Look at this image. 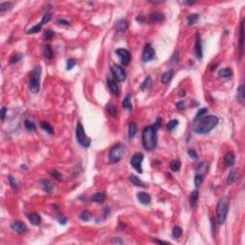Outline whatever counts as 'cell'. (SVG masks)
Wrapping results in <instances>:
<instances>
[{
  "label": "cell",
  "instance_id": "53",
  "mask_svg": "<svg viewBox=\"0 0 245 245\" xmlns=\"http://www.w3.org/2000/svg\"><path fill=\"white\" fill-rule=\"evenodd\" d=\"M111 243H119V244H122L124 243V240L120 239L119 238H113L111 239Z\"/></svg>",
  "mask_w": 245,
  "mask_h": 245
},
{
  "label": "cell",
  "instance_id": "40",
  "mask_svg": "<svg viewBox=\"0 0 245 245\" xmlns=\"http://www.w3.org/2000/svg\"><path fill=\"white\" fill-rule=\"evenodd\" d=\"M179 125V122L178 120H172L171 122H169V124L167 125V129L168 131H169V132H172V131L176 128V126Z\"/></svg>",
  "mask_w": 245,
  "mask_h": 245
},
{
  "label": "cell",
  "instance_id": "21",
  "mask_svg": "<svg viewBox=\"0 0 245 245\" xmlns=\"http://www.w3.org/2000/svg\"><path fill=\"white\" fill-rule=\"evenodd\" d=\"M173 76H174V71H173V70H169V71L165 72V73L162 75V77H161V82H162V83H163V84H167V83H169V82L172 79Z\"/></svg>",
  "mask_w": 245,
  "mask_h": 245
},
{
  "label": "cell",
  "instance_id": "41",
  "mask_svg": "<svg viewBox=\"0 0 245 245\" xmlns=\"http://www.w3.org/2000/svg\"><path fill=\"white\" fill-rule=\"evenodd\" d=\"M41 28H42V24L39 22V24H36L34 27L30 28V29L27 31V34H36V33H39L41 30Z\"/></svg>",
  "mask_w": 245,
  "mask_h": 245
},
{
  "label": "cell",
  "instance_id": "7",
  "mask_svg": "<svg viewBox=\"0 0 245 245\" xmlns=\"http://www.w3.org/2000/svg\"><path fill=\"white\" fill-rule=\"evenodd\" d=\"M111 72L116 82H125L126 78V73L122 66L119 64H113L111 66Z\"/></svg>",
  "mask_w": 245,
  "mask_h": 245
},
{
  "label": "cell",
  "instance_id": "10",
  "mask_svg": "<svg viewBox=\"0 0 245 245\" xmlns=\"http://www.w3.org/2000/svg\"><path fill=\"white\" fill-rule=\"evenodd\" d=\"M154 56H155L154 48L149 43L146 44L145 48H144V52H143V56H142L143 61L144 62H148V61L153 59Z\"/></svg>",
  "mask_w": 245,
  "mask_h": 245
},
{
  "label": "cell",
  "instance_id": "8",
  "mask_svg": "<svg viewBox=\"0 0 245 245\" xmlns=\"http://www.w3.org/2000/svg\"><path fill=\"white\" fill-rule=\"evenodd\" d=\"M143 160H144V154L141 152H137L133 155L132 158H131V161H130L131 166H132L135 169V171H137L139 173L143 172V169H142Z\"/></svg>",
  "mask_w": 245,
  "mask_h": 245
},
{
  "label": "cell",
  "instance_id": "26",
  "mask_svg": "<svg viewBox=\"0 0 245 245\" xmlns=\"http://www.w3.org/2000/svg\"><path fill=\"white\" fill-rule=\"evenodd\" d=\"M198 196H199V192H197L196 190L192 192L191 196H190V205H191L192 208L195 207V205L197 203V200H198Z\"/></svg>",
  "mask_w": 245,
  "mask_h": 245
},
{
  "label": "cell",
  "instance_id": "9",
  "mask_svg": "<svg viewBox=\"0 0 245 245\" xmlns=\"http://www.w3.org/2000/svg\"><path fill=\"white\" fill-rule=\"evenodd\" d=\"M116 54L120 58L122 66H128L131 59V55L129 52L125 48H119L116 50Z\"/></svg>",
  "mask_w": 245,
  "mask_h": 245
},
{
  "label": "cell",
  "instance_id": "6",
  "mask_svg": "<svg viewBox=\"0 0 245 245\" xmlns=\"http://www.w3.org/2000/svg\"><path fill=\"white\" fill-rule=\"evenodd\" d=\"M76 140L77 142L83 148H89L91 145V139L85 134V131L81 122L77 124L76 128Z\"/></svg>",
  "mask_w": 245,
  "mask_h": 245
},
{
  "label": "cell",
  "instance_id": "28",
  "mask_svg": "<svg viewBox=\"0 0 245 245\" xmlns=\"http://www.w3.org/2000/svg\"><path fill=\"white\" fill-rule=\"evenodd\" d=\"M122 106H124L125 109H128V110H131L132 109V103H131V95L130 94H128L124 101H122Z\"/></svg>",
  "mask_w": 245,
  "mask_h": 245
},
{
  "label": "cell",
  "instance_id": "14",
  "mask_svg": "<svg viewBox=\"0 0 245 245\" xmlns=\"http://www.w3.org/2000/svg\"><path fill=\"white\" fill-rule=\"evenodd\" d=\"M164 19H165L164 15H163V13H159V12L151 13L148 16V20H149V22H151V23L162 22V21H164Z\"/></svg>",
  "mask_w": 245,
  "mask_h": 245
},
{
  "label": "cell",
  "instance_id": "5",
  "mask_svg": "<svg viewBox=\"0 0 245 245\" xmlns=\"http://www.w3.org/2000/svg\"><path fill=\"white\" fill-rule=\"evenodd\" d=\"M125 147L122 144H117L109 150V161L112 164L120 162V160L125 156Z\"/></svg>",
  "mask_w": 245,
  "mask_h": 245
},
{
  "label": "cell",
  "instance_id": "38",
  "mask_svg": "<svg viewBox=\"0 0 245 245\" xmlns=\"http://www.w3.org/2000/svg\"><path fill=\"white\" fill-rule=\"evenodd\" d=\"M24 125H25V128L27 130H29V131H33V130H35L36 129V124L33 121L31 120H25L24 122Z\"/></svg>",
  "mask_w": 245,
  "mask_h": 245
},
{
  "label": "cell",
  "instance_id": "49",
  "mask_svg": "<svg viewBox=\"0 0 245 245\" xmlns=\"http://www.w3.org/2000/svg\"><path fill=\"white\" fill-rule=\"evenodd\" d=\"M178 61H179V55H178L177 52H175V53L172 55V59H171V63L172 64H177Z\"/></svg>",
  "mask_w": 245,
  "mask_h": 245
},
{
  "label": "cell",
  "instance_id": "1",
  "mask_svg": "<svg viewBox=\"0 0 245 245\" xmlns=\"http://www.w3.org/2000/svg\"><path fill=\"white\" fill-rule=\"evenodd\" d=\"M218 124V118L215 115L202 116L198 120L194 122V131L199 135L209 133Z\"/></svg>",
  "mask_w": 245,
  "mask_h": 245
},
{
  "label": "cell",
  "instance_id": "31",
  "mask_svg": "<svg viewBox=\"0 0 245 245\" xmlns=\"http://www.w3.org/2000/svg\"><path fill=\"white\" fill-rule=\"evenodd\" d=\"M40 125H41V128L43 129V130H45L47 133H49L51 135L54 134V129H53L52 125L49 124L48 122H41Z\"/></svg>",
  "mask_w": 245,
  "mask_h": 245
},
{
  "label": "cell",
  "instance_id": "12",
  "mask_svg": "<svg viewBox=\"0 0 245 245\" xmlns=\"http://www.w3.org/2000/svg\"><path fill=\"white\" fill-rule=\"evenodd\" d=\"M11 228L15 231V232H16L17 234H19V235H23V234H25L27 232L26 225L23 222H21V221H19V220L13 221V222L11 224Z\"/></svg>",
  "mask_w": 245,
  "mask_h": 245
},
{
  "label": "cell",
  "instance_id": "36",
  "mask_svg": "<svg viewBox=\"0 0 245 245\" xmlns=\"http://www.w3.org/2000/svg\"><path fill=\"white\" fill-rule=\"evenodd\" d=\"M13 6L12 2H2L0 3V13H4L8 10H10Z\"/></svg>",
  "mask_w": 245,
  "mask_h": 245
},
{
  "label": "cell",
  "instance_id": "50",
  "mask_svg": "<svg viewBox=\"0 0 245 245\" xmlns=\"http://www.w3.org/2000/svg\"><path fill=\"white\" fill-rule=\"evenodd\" d=\"M50 19H51V15H50V13H45V15L42 16V19H41L40 23H41L42 25H44L45 23L49 22Z\"/></svg>",
  "mask_w": 245,
  "mask_h": 245
},
{
  "label": "cell",
  "instance_id": "16",
  "mask_svg": "<svg viewBox=\"0 0 245 245\" xmlns=\"http://www.w3.org/2000/svg\"><path fill=\"white\" fill-rule=\"evenodd\" d=\"M235 154L234 152H228L227 154L225 155L224 157V165L225 167L227 168H230V167H233L234 164H235Z\"/></svg>",
  "mask_w": 245,
  "mask_h": 245
},
{
  "label": "cell",
  "instance_id": "48",
  "mask_svg": "<svg viewBox=\"0 0 245 245\" xmlns=\"http://www.w3.org/2000/svg\"><path fill=\"white\" fill-rule=\"evenodd\" d=\"M76 60H75L74 59H69L67 60V65H66V69L67 70H71L75 65H76Z\"/></svg>",
  "mask_w": 245,
  "mask_h": 245
},
{
  "label": "cell",
  "instance_id": "37",
  "mask_svg": "<svg viewBox=\"0 0 245 245\" xmlns=\"http://www.w3.org/2000/svg\"><path fill=\"white\" fill-rule=\"evenodd\" d=\"M182 233H183L182 228L179 227V226H175V227H174L173 230H172V237H173V238H179L182 235Z\"/></svg>",
  "mask_w": 245,
  "mask_h": 245
},
{
  "label": "cell",
  "instance_id": "58",
  "mask_svg": "<svg viewBox=\"0 0 245 245\" xmlns=\"http://www.w3.org/2000/svg\"><path fill=\"white\" fill-rule=\"evenodd\" d=\"M153 242H156V243H163V244H169V242L168 241H164V240H159V239H152Z\"/></svg>",
  "mask_w": 245,
  "mask_h": 245
},
{
  "label": "cell",
  "instance_id": "52",
  "mask_svg": "<svg viewBox=\"0 0 245 245\" xmlns=\"http://www.w3.org/2000/svg\"><path fill=\"white\" fill-rule=\"evenodd\" d=\"M7 111H8L7 107H2L1 111H0V118H1V120H4V119H5Z\"/></svg>",
  "mask_w": 245,
  "mask_h": 245
},
{
  "label": "cell",
  "instance_id": "27",
  "mask_svg": "<svg viewBox=\"0 0 245 245\" xmlns=\"http://www.w3.org/2000/svg\"><path fill=\"white\" fill-rule=\"evenodd\" d=\"M137 133V125L134 122H129L128 125V138L129 139H132L134 136Z\"/></svg>",
  "mask_w": 245,
  "mask_h": 245
},
{
  "label": "cell",
  "instance_id": "44",
  "mask_svg": "<svg viewBox=\"0 0 245 245\" xmlns=\"http://www.w3.org/2000/svg\"><path fill=\"white\" fill-rule=\"evenodd\" d=\"M51 175L53 176L56 180H58V181H61L62 180V175H61V173L58 171H56V169H54V171H52L51 172Z\"/></svg>",
  "mask_w": 245,
  "mask_h": 245
},
{
  "label": "cell",
  "instance_id": "57",
  "mask_svg": "<svg viewBox=\"0 0 245 245\" xmlns=\"http://www.w3.org/2000/svg\"><path fill=\"white\" fill-rule=\"evenodd\" d=\"M176 107L178 109H184V108H185V105L183 103V102H179L176 103Z\"/></svg>",
  "mask_w": 245,
  "mask_h": 245
},
{
  "label": "cell",
  "instance_id": "29",
  "mask_svg": "<svg viewBox=\"0 0 245 245\" xmlns=\"http://www.w3.org/2000/svg\"><path fill=\"white\" fill-rule=\"evenodd\" d=\"M198 18H199V15H198V13H192V15H190L189 16H188V18H187L188 25L191 26V25L195 24V23L197 22V20H198Z\"/></svg>",
  "mask_w": 245,
  "mask_h": 245
},
{
  "label": "cell",
  "instance_id": "51",
  "mask_svg": "<svg viewBox=\"0 0 245 245\" xmlns=\"http://www.w3.org/2000/svg\"><path fill=\"white\" fill-rule=\"evenodd\" d=\"M188 154H189V156L194 160H196L197 158H198V155H197L195 149H189L188 150Z\"/></svg>",
  "mask_w": 245,
  "mask_h": 245
},
{
  "label": "cell",
  "instance_id": "13",
  "mask_svg": "<svg viewBox=\"0 0 245 245\" xmlns=\"http://www.w3.org/2000/svg\"><path fill=\"white\" fill-rule=\"evenodd\" d=\"M137 199L141 204L143 205H148L151 202V197L148 194V192H140L137 194Z\"/></svg>",
  "mask_w": 245,
  "mask_h": 245
},
{
  "label": "cell",
  "instance_id": "20",
  "mask_svg": "<svg viewBox=\"0 0 245 245\" xmlns=\"http://www.w3.org/2000/svg\"><path fill=\"white\" fill-rule=\"evenodd\" d=\"M40 185L42 187V189H43L46 192H48V194L53 192L54 185L48 180V179H42V180H40Z\"/></svg>",
  "mask_w": 245,
  "mask_h": 245
},
{
  "label": "cell",
  "instance_id": "35",
  "mask_svg": "<svg viewBox=\"0 0 245 245\" xmlns=\"http://www.w3.org/2000/svg\"><path fill=\"white\" fill-rule=\"evenodd\" d=\"M151 84H152L151 78H150L149 76H148L144 81V82L142 83V85H141V89H142V90H146V89H148V88H149L150 86H151Z\"/></svg>",
  "mask_w": 245,
  "mask_h": 245
},
{
  "label": "cell",
  "instance_id": "23",
  "mask_svg": "<svg viewBox=\"0 0 245 245\" xmlns=\"http://www.w3.org/2000/svg\"><path fill=\"white\" fill-rule=\"evenodd\" d=\"M239 59H241L243 55V20L240 24V32H239Z\"/></svg>",
  "mask_w": 245,
  "mask_h": 245
},
{
  "label": "cell",
  "instance_id": "55",
  "mask_svg": "<svg viewBox=\"0 0 245 245\" xmlns=\"http://www.w3.org/2000/svg\"><path fill=\"white\" fill-rule=\"evenodd\" d=\"M59 223H60V224L65 225V224H66V222H67V218H65V216L62 215V216H61V218L59 219Z\"/></svg>",
  "mask_w": 245,
  "mask_h": 245
},
{
  "label": "cell",
  "instance_id": "24",
  "mask_svg": "<svg viewBox=\"0 0 245 245\" xmlns=\"http://www.w3.org/2000/svg\"><path fill=\"white\" fill-rule=\"evenodd\" d=\"M91 200L93 202H96V203H102V202L105 200V194H102V192H98L94 195H92Z\"/></svg>",
  "mask_w": 245,
  "mask_h": 245
},
{
  "label": "cell",
  "instance_id": "11",
  "mask_svg": "<svg viewBox=\"0 0 245 245\" xmlns=\"http://www.w3.org/2000/svg\"><path fill=\"white\" fill-rule=\"evenodd\" d=\"M195 52L197 59H202L203 56V50H202V40L199 33H196L195 35Z\"/></svg>",
  "mask_w": 245,
  "mask_h": 245
},
{
  "label": "cell",
  "instance_id": "47",
  "mask_svg": "<svg viewBox=\"0 0 245 245\" xmlns=\"http://www.w3.org/2000/svg\"><path fill=\"white\" fill-rule=\"evenodd\" d=\"M107 110H108V113L112 116V117H116L117 115V109H116V106L115 105H109L107 107Z\"/></svg>",
  "mask_w": 245,
  "mask_h": 245
},
{
  "label": "cell",
  "instance_id": "3",
  "mask_svg": "<svg viewBox=\"0 0 245 245\" xmlns=\"http://www.w3.org/2000/svg\"><path fill=\"white\" fill-rule=\"evenodd\" d=\"M230 199L227 196H223L219 199L216 205V218H218V224H224L227 219L228 211H229Z\"/></svg>",
  "mask_w": 245,
  "mask_h": 245
},
{
  "label": "cell",
  "instance_id": "54",
  "mask_svg": "<svg viewBox=\"0 0 245 245\" xmlns=\"http://www.w3.org/2000/svg\"><path fill=\"white\" fill-rule=\"evenodd\" d=\"M161 125H162V119H161L160 117H158L157 119H156V122H155L154 125L156 126V128L159 129V128H160V126H161Z\"/></svg>",
  "mask_w": 245,
  "mask_h": 245
},
{
  "label": "cell",
  "instance_id": "33",
  "mask_svg": "<svg viewBox=\"0 0 245 245\" xmlns=\"http://www.w3.org/2000/svg\"><path fill=\"white\" fill-rule=\"evenodd\" d=\"M79 218L82 221H89L91 218V214H90V212L87 211V210H84L82 211L81 214H79Z\"/></svg>",
  "mask_w": 245,
  "mask_h": 245
},
{
  "label": "cell",
  "instance_id": "4",
  "mask_svg": "<svg viewBox=\"0 0 245 245\" xmlns=\"http://www.w3.org/2000/svg\"><path fill=\"white\" fill-rule=\"evenodd\" d=\"M40 78H41V68L40 66H36L32 70L30 74L29 88L30 91L34 94L39 93L40 90Z\"/></svg>",
  "mask_w": 245,
  "mask_h": 245
},
{
  "label": "cell",
  "instance_id": "42",
  "mask_svg": "<svg viewBox=\"0 0 245 245\" xmlns=\"http://www.w3.org/2000/svg\"><path fill=\"white\" fill-rule=\"evenodd\" d=\"M238 101L243 103L244 102V86L243 85H240L238 90Z\"/></svg>",
  "mask_w": 245,
  "mask_h": 245
},
{
  "label": "cell",
  "instance_id": "39",
  "mask_svg": "<svg viewBox=\"0 0 245 245\" xmlns=\"http://www.w3.org/2000/svg\"><path fill=\"white\" fill-rule=\"evenodd\" d=\"M44 56H45V58L48 59H51L52 58H53L54 53H53V50H52L50 45H46V47L44 48Z\"/></svg>",
  "mask_w": 245,
  "mask_h": 245
},
{
  "label": "cell",
  "instance_id": "59",
  "mask_svg": "<svg viewBox=\"0 0 245 245\" xmlns=\"http://www.w3.org/2000/svg\"><path fill=\"white\" fill-rule=\"evenodd\" d=\"M179 96L180 97H184V96H186V91L185 90H181L180 93H179Z\"/></svg>",
  "mask_w": 245,
  "mask_h": 245
},
{
  "label": "cell",
  "instance_id": "46",
  "mask_svg": "<svg viewBox=\"0 0 245 245\" xmlns=\"http://www.w3.org/2000/svg\"><path fill=\"white\" fill-rule=\"evenodd\" d=\"M54 35H55V33L52 31V30H46L45 33H44V39L45 40H49V39H51L52 37L54 36Z\"/></svg>",
  "mask_w": 245,
  "mask_h": 245
},
{
  "label": "cell",
  "instance_id": "43",
  "mask_svg": "<svg viewBox=\"0 0 245 245\" xmlns=\"http://www.w3.org/2000/svg\"><path fill=\"white\" fill-rule=\"evenodd\" d=\"M8 179H9V182H10L11 187L13 190L16 191L18 189V185H17V182L16 181V179L13 177V175H8Z\"/></svg>",
  "mask_w": 245,
  "mask_h": 245
},
{
  "label": "cell",
  "instance_id": "45",
  "mask_svg": "<svg viewBox=\"0 0 245 245\" xmlns=\"http://www.w3.org/2000/svg\"><path fill=\"white\" fill-rule=\"evenodd\" d=\"M207 112H208V109H207V108H201V109L198 112H197V114H196L195 118L194 119V121H192V122H195L196 120H198L199 118H201L202 116H204V114H205V113H207Z\"/></svg>",
  "mask_w": 245,
  "mask_h": 245
},
{
  "label": "cell",
  "instance_id": "60",
  "mask_svg": "<svg viewBox=\"0 0 245 245\" xmlns=\"http://www.w3.org/2000/svg\"><path fill=\"white\" fill-rule=\"evenodd\" d=\"M185 4H187V5H194L195 2H188V1H185Z\"/></svg>",
  "mask_w": 245,
  "mask_h": 245
},
{
  "label": "cell",
  "instance_id": "18",
  "mask_svg": "<svg viewBox=\"0 0 245 245\" xmlns=\"http://www.w3.org/2000/svg\"><path fill=\"white\" fill-rule=\"evenodd\" d=\"M128 22L125 19L119 20L115 25V29L117 30V32H120V33L125 32L126 30H128Z\"/></svg>",
  "mask_w": 245,
  "mask_h": 245
},
{
  "label": "cell",
  "instance_id": "19",
  "mask_svg": "<svg viewBox=\"0 0 245 245\" xmlns=\"http://www.w3.org/2000/svg\"><path fill=\"white\" fill-rule=\"evenodd\" d=\"M239 178V172L238 171H235V169H232L229 174H228V177H227V184L228 185H231V184L235 183V181H238V179Z\"/></svg>",
  "mask_w": 245,
  "mask_h": 245
},
{
  "label": "cell",
  "instance_id": "30",
  "mask_svg": "<svg viewBox=\"0 0 245 245\" xmlns=\"http://www.w3.org/2000/svg\"><path fill=\"white\" fill-rule=\"evenodd\" d=\"M203 181H204V175L200 172H197L195 174V187L199 188L202 185Z\"/></svg>",
  "mask_w": 245,
  "mask_h": 245
},
{
  "label": "cell",
  "instance_id": "56",
  "mask_svg": "<svg viewBox=\"0 0 245 245\" xmlns=\"http://www.w3.org/2000/svg\"><path fill=\"white\" fill-rule=\"evenodd\" d=\"M58 23H59V24H61V25H69L70 24L69 21L68 20H65V19H59Z\"/></svg>",
  "mask_w": 245,
  "mask_h": 245
},
{
  "label": "cell",
  "instance_id": "32",
  "mask_svg": "<svg viewBox=\"0 0 245 245\" xmlns=\"http://www.w3.org/2000/svg\"><path fill=\"white\" fill-rule=\"evenodd\" d=\"M169 168H171L172 172H176L181 168V162L179 161V160H173V161H172L171 165H169Z\"/></svg>",
  "mask_w": 245,
  "mask_h": 245
},
{
  "label": "cell",
  "instance_id": "2",
  "mask_svg": "<svg viewBox=\"0 0 245 245\" xmlns=\"http://www.w3.org/2000/svg\"><path fill=\"white\" fill-rule=\"evenodd\" d=\"M157 132L158 128L153 125H148L145 128L142 133V143L146 150L152 151L157 146Z\"/></svg>",
  "mask_w": 245,
  "mask_h": 245
},
{
  "label": "cell",
  "instance_id": "22",
  "mask_svg": "<svg viewBox=\"0 0 245 245\" xmlns=\"http://www.w3.org/2000/svg\"><path fill=\"white\" fill-rule=\"evenodd\" d=\"M129 180H130L131 183L134 184L135 186H138V187H141V188H146V187H147V184L144 183L138 176L134 175V174H130V175H129Z\"/></svg>",
  "mask_w": 245,
  "mask_h": 245
},
{
  "label": "cell",
  "instance_id": "17",
  "mask_svg": "<svg viewBox=\"0 0 245 245\" xmlns=\"http://www.w3.org/2000/svg\"><path fill=\"white\" fill-rule=\"evenodd\" d=\"M107 85H108V87H109L112 94H114L115 96H118L120 94V89H119V86H118L117 82L115 81V79H108Z\"/></svg>",
  "mask_w": 245,
  "mask_h": 245
},
{
  "label": "cell",
  "instance_id": "34",
  "mask_svg": "<svg viewBox=\"0 0 245 245\" xmlns=\"http://www.w3.org/2000/svg\"><path fill=\"white\" fill-rule=\"evenodd\" d=\"M21 59H22V56L21 55H19V54H15V55H13L11 58H10V59H9V63L10 64H16V63H18L19 62V61L21 60Z\"/></svg>",
  "mask_w": 245,
  "mask_h": 245
},
{
  "label": "cell",
  "instance_id": "25",
  "mask_svg": "<svg viewBox=\"0 0 245 245\" xmlns=\"http://www.w3.org/2000/svg\"><path fill=\"white\" fill-rule=\"evenodd\" d=\"M232 76H233V71H232V69H230V68H222V69H220L218 72V77H220V78L227 79V78H231Z\"/></svg>",
  "mask_w": 245,
  "mask_h": 245
},
{
  "label": "cell",
  "instance_id": "15",
  "mask_svg": "<svg viewBox=\"0 0 245 245\" xmlns=\"http://www.w3.org/2000/svg\"><path fill=\"white\" fill-rule=\"evenodd\" d=\"M27 218H28V220L30 221V223L33 224V225H35V226H39L41 222V218H40V215L39 214H36V213H31L27 215Z\"/></svg>",
  "mask_w": 245,
  "mask_h": 245
}]
</instances>
